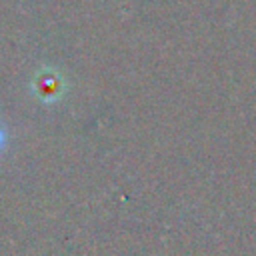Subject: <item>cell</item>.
Returning a JSON list of instances; mask_svg holds the SVG:
<instances>
[{"label": "cell", "instance_id": "obj_1", "mask_svg": "<svg viewBox=\"0 0 256 256\" xmlns=\"http://www.w3.org/2000/svg\"><path fill=\"white\" fill-rule=\"evenodd\" d=\"M32 90L34 94L42 100V102H56L62 98L64 90H66V84H64V78L52 70V68H44L40 70L34 80H32Z\"/></svg>", "mask_w": 256, "mask_h": 256}, {"label": "cell", "instance_id": "obj_2", "mask_svg": "<svg viewBox=\"0 0 256 256\" xmlns=\"http://www.w3.org/2000/svg\"><path fill=\"white\" fill-rule=\"evenodd\" d=\"M2 144H4V132H2V128H0V148H2Z\"/></svg>", "mask_w": 256, "mask_h": 256}]
</instances>
